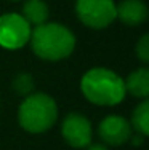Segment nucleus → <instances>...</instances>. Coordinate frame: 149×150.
Segmentation results:
<instances>
[{
  "mask_svg": "<svg viewBox=\"0 0 149 150\" xmlns=\"http://www.w3.org/2000/svg\"><path fill=\"white\" fill-rule=\"evenodd\" d=\"M29 45L38 59L58 62L67 59L74 53L77 38L76 34L64 24L47 21L40 26L32 27Z\"/></svg>",
  "mask_w": 149,
  "mask_h": 150,
  "instance_id": "1",
  "label": "nucleus"
},
{
  "mask_svg": "<svg viewBox=\"0 0 149 150\" xmlns=\"http://www.w3.org/2000/svg\"><path fill=\"white\" fill-rule=\"evenodd\" d=\"M80 93L90 104L114 107L125 99V83L117 72L108 67H93L80 78Z\"/></svg>",
  "mask_w": 149,
  "mask_h": 150,
  "instance_id": "2",
  "label": "nucleus"
},
{
  "mask_svg": "<svg viewBox=\"0 0 149 150\" xmlns=\"http://www.w3.org/2000/svg\"><path fill=\"white\" fill-rule=\"evenodd\" d=\"M59 118L58 102L43 91H34L23 98L18 105L16 120L21 129L29 134H43L56 125Z\"/></svg>",
  "mask_w": 149,
  "mask_h": 150,
  "instance_id": "3",
  "label": "nucleus"
},
{
  "mask_svg": "<svg viewBox=\"0 0 149 150\" xmlns=\"http://www.w3.org/2000/svg\"><path fill=\"white\" fill-rule=\"evenodd\" d=\"M76 16L85 27L103 30L115 21L114 0H76Z\"/></svg>",
  "mask_w": 149,
  "mask_h": 150,
  "instance_id": "4",
  "label": "nucleus"
},
{
  "mask_svg": "<svg viewBox=\"0 0 149 150\" xmlns=\"http://www.w3.org/2000/svg\"><path fill=\"white\" fill-rule=\"evenodd\" d=\"M32 27L19 13L8 11L0 15V46L16 51L29 45Z\"/></svg>",
  "mask_w": 149,
  "mask_h": 150,
  "instance_id": "5",
  "label": "nucleus"
},
{
  "mask_svg": "<svg viewBox=\"0 0 149 150\" xmlns=\"http://www.w3.org/2000/svg\"><path fill=\"white\" fill-rule=\"evenodd\" d=\"M61 136L72 149H85L93 142V125L80 112H69L61 121Z\"/></svg>",
  "mask_w": 149,
  "mask_h": 150,
  "instance_id": "6",
  "label": "nucleus"
},
{
  "mask_svg": "<svg viewBox=\"0 0 149 150\" xmlns=\"http://www.w3.org/2000/svg\"><path fill=\"white\" fill-rule=\"evenodd\" d=\"M133 136L130 121L122 115H106L98 125V137L108 147H120L128 144Z\"/></svg>",
  "mask_w": 149,
  "mask_h": 150,
  "instance_id": "7",
  "label": "nucleus"
},
{
  "mask_svg": "<svg viewBox=\"0 0 149 150\" xmlns=\"http://www.w3.org/2000/svg\"><path fill=\"white\" fill-rule=\"evenodd\" d=\"M149 18V8L144 0H120L115 3V19L123 26L138 27Z\"/></svg>",
  "mask_w": 149,
  "mask_h": 150,
  "instance_id": "8",
  "label": "nucleus"
},
{
  "mask_svg": "<svg viewBox=\"0 0 149 150\" xmlns=\"http://www.w3.org/2000/svg\"><path fill=\"white\" fill-rule=\"evenodd\" d=\"M123 83L127 94H130L132 98L140 101L149 98V69L146 66L132 70L123 80Z\"/></svg>",
  "mask_w": 149,
  "mask_h": 150,
  "instance_id": "9",
  "label": "nucleus"
},
{
  "mask_svg": "<svg viewBox=\"0 0 149 150\" xmlns=\"http://www.w3.org/2000/svg\"><path fill=\"white\" fill-rule=\"evenodd\" d=\"M19 15L31 24V27H35L48 21L50 8L45 0H23Z\"/></svg>",
  "mask_w": 149,
  "mask_h": 150,
  "instance_id": "10",
  "label": "nucleus"
},
{
  "mask_svg": "<svg viewBox=\"0 0 149 150\" xmlns=\"http://www.w3.org/2000/svg\"><path fill=\"white\" fill-rule=\"evenodd\" d=\"M132 125L133 131H136V134L146 137L149 136V101L143 99L136 104V107L132 112V118L128 120Z\"/></svg>",
  "mask_w": 149,
  "mask_h": 150,
  "instance_id": "11",
  "label": "nucleus"
},
{
  "mask_svg": "<svg viewBox=\"0 0 149 150\" xmlns=\"http://www.w3.org/2000/svg\"><path fill=\"white\" fill-rule=\"evenodd\" d=\"M11 88L19 98H26L31 93H34L35 91V80H34L32 74H29V72L16 74L11 81Z\"/></svg>",
  "mask_w": 149,
  "mask_h": 150,
  "instance_id": "12",
  "label": "nucleus"
},
{
  "mask_svg": "<svg viewBox=\"0 0 149 150\" xmlns=\"http://www.w3.org/2000/svg\"><path fill=\"white\" fill-rule=\"evenodd\" d=\"M135 54L143 66L149 64V34H143L135 45Z\"/></svg>",
  "mask_w": 149,
  "mask_h": 150,
  "instance_id": "13",
  "label": "nucleus"
},
{
  "mask_svg": "<svg viewBox=\"0 0 149 150\" xmlns=\"http://www.w3.org/2000/svg\"><path fill=\"white\" fill-rule=\"evenodd\" d=\"M85 150H111V149H109L108 145H104L103 142H98V144H93V142H91L90 145L85 147Z\"/></svg>",
  "mask_w": 149,
  "mask_h": 150,
  "instance_id": "14",
  "label": "nucleus"
},
{
  "mask_svg": "<svg viewBox=\"0 0 149 150\" xmlns=\"http://www.w3.org/2000/svg\"><path fill=\"white\" fill-rule=\"evenodd\" d=\"M10 2H21V0H10Z\"/></svg>",
  "mask_w": 149,
  "mask_h": 150,
  "instance_id": "15",
  "label": "nucleus"
}]
</instances>
